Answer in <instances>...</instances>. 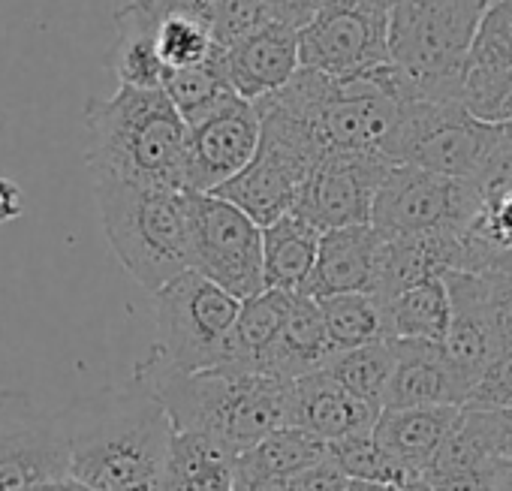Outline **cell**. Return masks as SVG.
Returning <instances> with one entry per match:
<instances>
[{"label":"cell","mask_w":512,"mask_h":491,"mask_svg":"<svg viewBox=\"0 0 512 491\" xmlns=\"http://www.w3.org/2000/svg\"><path fill=\"white\" fill-rule=\"evenodd\" d=\"M190 269L247 302L266 290L263 226L214 193H190Z\"/></svg>","instance_id":"8"},{"label":"cell","mask_w":512,"mask_h":491,"mask_svg":"<svg viewBox=\"0 0 512 491\" xmlns=\"http://www.w3.org/2000/svg\"><path fill=\"white\" fill-rule=\"evenodd\" d=\"M332 458L347 470L350 479H365V482H380V485H398V482H407L413 476H422L419 470H410L395 455H389L374 440V434L371 437H356V440L332 443Z\"/></svg>","instance_id":"32"},{"label":"cell","mask_w":512,"mask_h":491,"mask_svg":"<svg viewBox=\"0 0 512 491\" xmlns=\"http://www.w3.org/2000/svg\"><path fill=\"white\" fill-rule=\"evenodd\" d=\"M398 362L386 392V407H464L470 389L455 371L440 341H395Z\"/></svg>","instance_id":"18"},{"label":"cell","mask_w":512,"mask_h":491,"mask_svg":"<svg viewBox=\"0 0 512 491\" xmlns=\"http://www.w3.org/2000/svg\"><path fill=\"white\" fill-rule=\"evenodd\" d=\"M395 362H398V347L392 338L386 341H374L365 347H353V350H341L329 359L326 371L347 386L356 398H362L365 404L383 410L386 407V392L395 374Z\"/></svg>","instance_id":"29"},{"label":"cell","mask_w":512,"mask_h":491,"mask_svg":"<svg viewBox=\"0 0 512 491\" xmlns=\"http://www.w3.org/2000/svg\"><path fill=\"white\" fill-rule=\"evenodd\" d=\"M223 70L238 97L260 103L263 97L287 88L302 70L299 31L269 22L223 49Z\"/></svg>","instance_id":"14"},{"label":"cell","mask_w":512,"mask_h":491,"mask_svg":"<svg viewBox=\"0 0 512 491\" xmlns=\"http://www.w3.org/2000/svg\"><path fill=\"white\" fill-rule=\"evenodd\" d=\"M449 302H452V320L446 332V353L473 392V386L482 380L488 365L500 356L491 323H488V308H485V284L479 272H461L449 269L443 272Z\"/></svg>","instance_id":"17"},{"label":"cell","mask_w":512,"mask_h":491,"mask_svg":"<svg viewBox=\"0 0 512 491\" xmlns=\"http://www.w3.org/2000/svg\"><path fill=\"white\" fill-rule=\"evenodd\" d=\"M241 299L199 272H184L154 293L157 344L151 359L175 371L220 368Z\"/></svg>","instance_id":"7"},{"label":"cell","mask_w":512,"mask_h":491,"mask_svg":"<svg viewBox=\"0 0 512 491\" xmlns=\"http://www.w3.org/2000/svg\"><path fill=\"white\" fill-rule=\"evenodd\" d=\"M136 377L163 401L178 431H199L229 452H244L287 425L290 383L235 368L175 371L148 356Z\"/></svg>","instance_id":"3"},{"label":"cell","mask_w":512,"mask_h":491,"mask_svg":"<svg viewBox=\"0 0 512 491\" xmlns=\"http://www.w3.org/2000/svg\"><path fill=\"white\" fill-rule=\"evenodd\" d=\"M232 491H293V479H275V476H235Z\"/></svg>","instance_id":"39"},{"label":"cell","mask_w":512,"mask_h":491,"mask_svg":"<svg viewBox=\"0 0 512 491\" xmlns=\"http://www.w3.org/2000/svg\"><path fill=\"white\" fill-rule=\"evenodd\" d=\"M350 476L347 470L329 455L326 461L302 470L299 476H293V491H347L350 488Z\"/></svg>","instance_id":"36"},{"label":"cell","mask_w":512,"mask_h":491,"mask_svg":"<svg viewBox=\"0 0 512 491\" xmlns=\"http://www.w3.org/2000/svg\"><path fill=\"white\" fill-rule=\"evenodd\" d=\"M509 70H512V0H491L470 49L467 76H464V106L476 115L491 97L500 76Z\"/></svg>","instance_id":"25"},{"label":"cell","mask_w":512,"mask_h":491,"mask_svg":"<svg viewBox=\"0 0 512 491\" xmlns=\"http://www.w3.org/2000/svg\"><path fill=\"white\" fill-rule=\"evenodd\" d=\"M37 491H94V488L85 485V482H79L76 476H64V479L49 482V485H40Z\"/></svg>","instance_id":"41"},{"label":"cell","mask_w":512,"mask_h":491,"mask_svg":"<svg viewBox=\"0 0 512 491\" xmlns=\"http://www.w3.org/2000/svg\"><path fill=\"white\" fill-rule=\"evenodd\" d=\"M347 491H389V485H380V482H365V479H353Z\"/></svg>","instance_id":"43"},{"label":"cell","mask_w":512,"mask_h":491,"mask_svg":"<svg viewBox=\"0 0 512 491\" xmlns=\"http://www.w3.org/2000/svg\"><path fill=\"white\" fill-rule=\"evenodd\" d=\"M323 0H266V10L272 22L290 25L296 31H302L320 10Z\"/></svg>","instance_id":"37"},{"label":"cell","mask_w":512,"mask_h":491,"mask_svg":"<svg viewBox=\"0 0 512 491\" xmlns=\"http://www.w3.org/2000/svg\"><path fill=\"white\" fill-rule=\"evenodd\" d=\"M22 211H25L22 187L10 178H0V223H10V220L22 217Z\"/></svg>","instance_id":"38"},{"label":"cell","mask_w":512,"mask_h":491,"mask_svg":"<svg viewBox=\"0 0 512 491\" xmlns=\"http://www.w3.org/2000/svg\"><path fill=\"white\" fill-rule=\"evenodd\" d=\"M100 223L115 260L151 296L190 272V193L94 178Z\"/></svg>","instance_id":"4"},{"label":"cell","mask_w":512,"mask_h":491,"mask_svg":"<svg viewBox=\"0 0 512 491\" xmlns=\"http://www.w3.org/2000/svg\"><path fill=\"white\" fill-rule=\"evenodd\" d=\"M491 121H512V97H506V100L494 109Z\"/></svg>","instance_id":"44"},{"label":"cell","mask_w":512,"mask_h":491,"mask_svg":"<svg viewBox=\"0 0 512 491\" xmlns=\"http://www.w3.org/2000/svg\"><path fill=\"white\" fill-rule=\"evenodd\" d=\"M163 91L187 121V127L199 124L220 106H226L235 97V88L229 85V76L223 70V52L205 64L184 67V70H169Z\"/></svg>","instance_id":"31"},{"label":"cell","mask_w":512,"mask_h":491,"mask_svg":"<svg viewBox=\"0 0 512 491\" xmlns=\"http://www.w3.org/2000/svg\"><path fill=\"white\" fill-rule=\"evenodd\" d=\"M329 455H332V443H326L323 437L296 425H281L263 440H256L250 449L235 455V476L293 479L302 470L326 461Z\"/></svg>","instance_id":"26"},{"label":"cell","mask_w":512,"mask_h":491,"mask_svg":"<svg viewBox=\"0 0 512 491\" xmlns=\"http://www.w3.org/2000/svg\"><path fill=\"white\" fill-rule=\"evenodd\" d=\"M323 308L326 332L332 341V350H353L374 341H386V308L374 293H341L317 299Z\"/></svg>","instance_id":"30"},{"label":"cell","mask_w":512,"mask_h":491,"mask_svg":"<svg viewBox=\"0 0 512 491\" xmlns=\"http://www.w3.org/2000/svg\"><path fill=\"white\" fill-rule=\"evenodd\" d=\"M386 308V329L392 341L401 338H413V341H446L449 332V320H452V302H449V290L443 275L440 278H428L398 296H392L389 302H383Z\"/></svg>","instance_id":"28"},{"label":"cell","mask_w":512,"mask_h":491,"mask_svg":"<svg viewBox=\"0 0 512 491\" xmlns=\"http://www.w3.org/2000/svg\"><path fill=\"white\" fill-rule=\"evenodd\" d=\"M485 284L488 323L500 353H512V272H479Z\"/></svg>","instance_id":"34"},{"label":"cell","mask_w":512,"mask_h":491,"mask_svg":"<svg viewBox=\"0 0 512 491\" xmlns=\"http://www.w3.org/2000/svg\"><path fill=\"white\" fill-rule=\"evenodd\" d=\"M380 413L383 410L356 398L326 368L290 383L287 425L305 428V431L323 437L326 443L371 437Z\"/></svg>","instance_id":"15"},{"label":"cell","mask_w":512,"mask_h":491,"mask_svg":"<svg viewBox=\"0 0 512 491\" xmlns=\"http://www.w3.org/2000/svg\"><path fill=\"white\" fill-rule=\"evenodd\" d=\"M115 49L109 58V67L118 79V85L130 88H163L166 82V64L157 52V37L151 19L142 13L136 0L124 10L115 13Z\"/></svg>","instance_id":"27"},{"label":"cell","mask_w":512,"mask_h":491,"mask_svg":"<svg viewBox=\"0 0 512 491\" xmlns=\"http://www.w3.org/2000/svg\"><path fill=\"white\" fill-rule=\"evenodd\" d=\"M386 235L374 226H344L329 229L320 238V254L314 275L305 284V296L326 299L341 293H374Z\"/></svg>","instance_id":"16"},{"label":"cell","mask_w":512,"mask_h":491,"mask_svg":"<svg viewBox=\"0 0 512 491\" xmlns=\"http://www.w3.org/2000/svg\"><path fill=\"white\" fill-rule=\"evenodd\" d=\"M479 211L461 235V272H512V172L479 181Z\"/></svg>","instance_id":"19"},{"label":"cell","mask_w":512,"mask_h":491,"mask_svg":"<svg viewBox=\"0 0 512 491\" xmlns=\"http://www.w3.org/2000/svg\"><path fill=\"white\" fill-rule=\"evenodd\" d=\"M464 407H383L374 440L410 470H425L449 440Z\"/></svg>","instance_id":"20"},{"label":"cell","mask_w":512,"mask_h":491,"mask_svg":"<svg viewBox=\"0 0 512 491\" xmlns=\"http://www.w3.org/2000/svg\"><path fill=\"white\" fill-rule=\"evenodd\" d=\"M290 302H293V293H281V290H263L260 296L241 302L220 368L269 374L275 347L287 323Z\"/></svg>","instance_id":"21"},{"label":"cell","mask_w":512,"mask_h":491,"mask_svg":"<svg viewBox=\"0 0 512 491\" xmlns=\"http://www.w3.org/2000/svg\"><path fill=\"white\" fill-rule=\"evenodd\" d=\"M70 476L94 491H163L175 434L163 401L136 377L130 386L76 398L61 410Z\"/></svg>","instance_id":"1"},{"label":"cell","mask_w":512,"mask_h":491,"mask_svg":"<svg viewBox=\"0 0 512 491\" xmlns=\"http://www.w3.org/2000/svg\"><path fill=\"white\" fill-rule=\"evenodd\" d=\"M506 97H512V70L509 73H503L500 76V82L494 85V91H491V97L485 100V106L476 112V118H485V121H491V115H494V109L506 100Z\"/></svg>","instance_id":"40"},{"label":"cell","mask_w":512,"mask_h":491,"mask_svg":"<svg viewBox=\"0 0 512 491\" xmlns=\"http://www.w3.org/2000/svg\"><path fill=\"white\" fill-rule=\"evenodd\" d=\"M260 106L232 97L226 106L190 127L187 145V193H214L250 166L260 151Z\"/></svg>","instance_id":"13"},{"label":"cell","mask_w":512,"mask_h":491,"mask_svg":"<svg viewBox=\"0 0 512 491\" xmlns=\"http://www.w3.org/2000/svg\"><path fill=\"white\" fill-rule=\"evenodd\" d=\"M70 476L61 413H46L22 392L0 395V491H37Z\"/></svg>","instance_id":"11"},{"label":"cell","mask_w":512,"mask_h":491,"mask_svg":"<svg viewBox=\"0 0 512 491\" xmlns=\"http://www.w3.org/2000/svg\"><path fill=\"white\" fill-rule=\"evenodd\" d=\"M395 0H323L299 31L302 67L326 76H356L392 64Z\"/></svg>","instance_id":"10"},{"label":"cell","mask_w":512,"mask_h":491,"mask_svg":"<svg viewBox=\"0 0 512 491\" xmlns=\"http://www.w3.org/2000/svg\"><path fill=\"white\" fill-rule=\"evenodd\" d=\"M91 178L187 190L190 127L163 88H130L85 106Z\"/></svg>","instance_id":"2"},{"label":"cell","mask_w":512,"mask_h":491,"mask_svg":"<svg viewBox=\"0 0 512 491\" xmlns=\"http://www.w3.org/2000/svg\"><path fill=\"white\" fill-rule=\"evenodd\" d=\"M479 184L449 178L413 163H392L386 172L371 223L383 235L419 232H467L479 211Z\"/></svg>","instance_id":"9"},{"label":"cell","mask_w":512,"mask_h":491,"mask_svg":"<svg viewBox=\"0 0 512 491\" xmlns=\"http://www.w3.org/2000/svg\"><path fill=\"white\" fill-rule=\"evenodd\" d=\"M470 410H512V353H500L467 395Z\"/></svg>","instance_id":"35"},{"label":"cell","mask_w":512,"mask_h":491,"mask_svg":"<svg viewBox=\"0 0 512 491\" xmlns=\"http://www.w3.org/2000/svg\"><path fill=\"white\" fill-rule=\"evenodd\" d=\"M232 482L235 452L199 431L175 428L163 470V491H232Z\"/></svg>","instance_id":"24"},{"label":"cell","mask_w":512,"mask_h":491,"mask_svg":"<svg viewBox=\"0 0 512 491\" xmlns=\"http://www.w3.org/2000/svg\"><path fill=\"white\" fill-rule=\"evenodd\" d=\"M473 413L485 437V479L491 491H512V410Z\"/></svg>","instance_id":"33"},{"label":"cell","mask_w":512,"mask_h":491,"mask_svg":"<svg viewBox=\"0 0 512 491\" xmlns=\"http://www.w3.org/2000/svg\"><path fill=\"white\" fill-rule=\"evenodd\" d=\"M503 142L506 121L476 118L461 100H410L401 109L389 157L479 184Z\"/></svg>","instance_id":"6"},{"label":"cell","mask_w":512,"mask_h":491,"mask_svg":"<svg viewBox=\"0 0 512 491\" xmlns=\"http://www.w3.org/2000/svg\"><path fill=\"white\" fill-rule=\"evenodd\" d=\"M332 356H335V350H332V341L326 332L320 302L305 293H293L287 323H284L281 341L275 347L269 374L293 383L305 374L323 371Z\"/></svg>","instance_id":"23"},{"label":"cell","mask_w":512,"mask_h":491,"mask_svg":"<svg viewBox=\"0 0 512 491\" xmlns=\"http://www.w3.org/2000/svg\"><path fill=\"white\" fill-rule=\"evenodd\" d=\"M389 491H434L431 482L425 476H413L407 482H398V485H389Z\"/></svg>","instance_id":"42"},{"label":"cell","mask_w":512,"mask_h":491,"mask_svg":"<svg viewBox=\"0 0 512 491\" xmlns=\"http://www.w3.org/2000/svg\"><path fill=\"white\" fill-rule=\"evenodd\" d=\"M392 163L395 160L374 151L326 154L305 178L293 211L323 232L365 226L371 223L377 190Z\"/></svg>","instance_id":"12"},{"label":"cell","mask_w":512,"mask_h":491,"mask_svg":"<svg viewBox=\"0 0 512 491\" xmlns=\"http://www.w3.org/2000/svg\"><path fill=\"white\" fill-rule=\"evenodd\" d=\"M491 0H395L392 67L404 100H461L476 31Z\"/></svg>","instance_id":"5"},{"label":"cell","mask_w":512,"mask_h":491,"mask_svg":"<svg viewBox=\"0 0 512 491\" xmlns=\"http://www.w3.org/2000/svg\"><path fill=\"white\" fill-rule=\"evenodd\" d=\"M323 229H317L302 214L290 211L263 229V260H266V290L302 293L314 275Z\"/></svg>","instance_id":"22"}]
</instances>
